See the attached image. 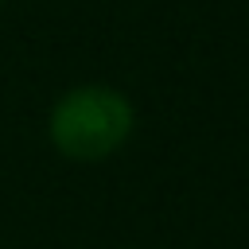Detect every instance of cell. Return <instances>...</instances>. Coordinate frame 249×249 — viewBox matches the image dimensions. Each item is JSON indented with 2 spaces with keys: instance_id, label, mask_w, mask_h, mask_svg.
I'll return each instance as SVG.
<instances>
[{
  "instance_id": "1",
  "label": "cell",
  "mask_w": 249,
  "mask_h": 249,
  "mask_svg": "<svg viewBox=\"0 0 249 249\" xmlns=\"http://www.w3.org/2000/svg\"><path fill=\"white\" fill-rule=\"evenodd\" d=\"M132 101L113 86H74L47 117V136L66 160H105L132 136Z\"/></svg>"
},
{
  "instance_id": "2",
  "label": "cell",
  "mask_w": 249,
  "mask_h": 249,
  "mask_svg": "<svg viewBox=\"0 0 249 249\" xmlns=\"http://www.w3.org/2000/svg\"><path fill=\"white\" fill-rule=\"evenodd\" d=\"M0 4H4V0H0Z\"/></svg>"
}]
</instances>
